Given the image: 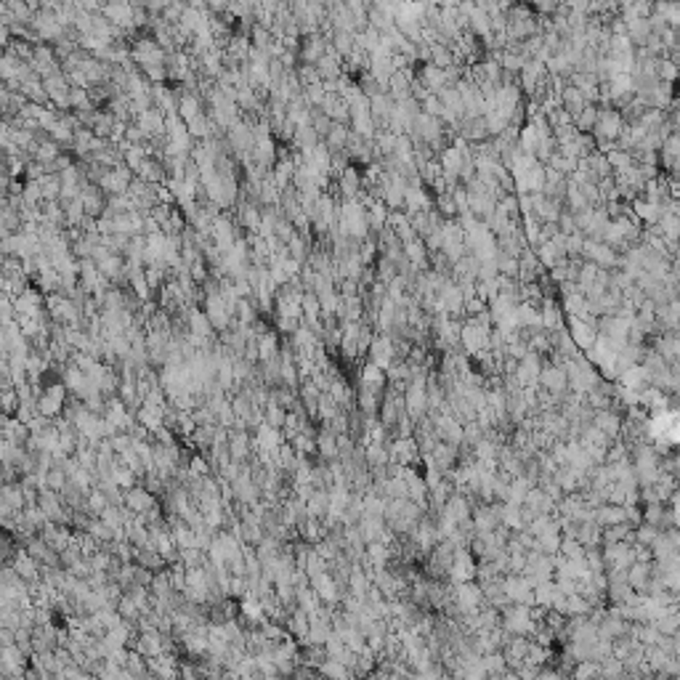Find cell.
Here are the masks:
<instances>
[{
    "instance_id": "cell-22",
    "label": "cell",
    "mask_w": 680,
    "mask_h": 680,
    "mask_svg": "<svg viewBox=\"0 0 680 680\" xmlns=\"http://www.w3.org/2000/svg\"><path fill=\"white\" fill-rule=\"evenodd\" d=\"M250 41H253V48H261V51H268V45L274 43V32L263 24L255 22L253 29H250Z\"/></svg>"
},
{
    "instance_id": "cell-27",
    "label": "cell",
    "mask_w": 680,
    "mask_h": 680,
    "mask_svg": "<svg viewBox=\"0 0 680 680\" xmlns=\"http://www.w3.org/2000/svg\"><path fill=\"white\" fill-rule=\"evenodd\" d=\"M125 141L133 144V147L136 144H147V136H144V131H141L136 122H131V125H128V133H125Z\"/></svg>"
},
{
    "instance_id": "cell-18",
    "label": "cell",
    "mask_w": 680,
    "mask_h": 680,
    "mask_svg": "<svg viewBox=\"0 0 680 680\" xmlns=\"http://www.w3.org/2000/svg\"><path fill=\"white\" fill-rule=\"evenodd\" d=\"M69 104H72V112H96V104L91 99V91L85 88H72L69 94Z\"/></svg>"
},
{
    "instance_id": "cell-23",
    "label": "cell",
    "mask_w": 680,
    "mask_h": 680,
    "mask_svg": "<svg viewBox=\"0 0 680 680\" xmlns=\"http://www.w3.org/2000/svg\"><path fill=\"white\" fill-rule=\"evenodd\" d=\"M295 75H298V80L303 82V88H306V85H314V82H324L319 75V69H317V64H301Z\"/></svg>"
},
{
    "instance_id": "cell-1",
    "label": "cell",
    "mask_w": 680,
    "mask_h": 680,
    "mask_svg": "<svg viewBox=\"0 0 680 680\" xmlns=\"http://www.w3.org/2000/svg\"><path fill=\"white\" fill-rule=\"evenodd\" d=\"M67 404L69 391L64 386V380H54V383L43 386V396L38 399V414L48 417V420H59V417H64Z\"/></svg>"
},
{
    "instance_id": "cell-4",
    "label": "cell",
    "mask_w": 680,
    "mask_h": 680,
    "mask_svg": "<svg viewBox=\"0 0 680 680\" xmlns=\"http://www.w3.org/2000/svg\"><path fill=\"white\" fill-rule=\"evenodd\" d=\"M393 356H396L393 338H388V335H375L372 346H370V364L380 367V370L386 372V370H391V364H393Z\"/></svg>"
},
{
    "instance_id": "cell-3",
    "label": "cell",
    "mask_w": 680,
    "mask_h": 680,
    "mask_svg": "<svg viewBox=\"0 0 680 680\" xmlns=\"http://www.w3.org/2000/svg\"><path fill=\"white\" fill-rule=\"evenodd\" d=\"M101 16L104 19H109L115 27H120L122 32H128V35H133V19H136V6L133 3H107V6H101Z\"/></svg>"
},
{
    "instance_id": "cell-17",
    "label": "cell",
    "mask_w": 680,
    "mask_h": 680,
    "mask_svg": "<svg viewBox=\"0 0 680 680\" xmlns=\"http://www.w3.org/2000/svg\"><path fill=\"white\" fill-rule=\"evenodd\" d=\"M284 420H287V410H284L282 404H277V401L268 399V404L263 407V423L271 428H277V431H282V428H284Z\"/></svg>"
},
{
    "instance_id": "cell-15",
    "label": "cell",
    "mask_w": 680,
    "mask_h": 680,
    "mask_svg": "<svg viewBox=\"0 0 680 680\" xmlns=\"http://www.w3.org/2000/svg\"><path fill=\"white\" fill-rule=\"evenodd\" d=\"M35 287H38L43 295L62 293V274H59L54 266L45 268V271H41V274L35 277Z\"/></svg>"
},
{
    "instance_id": "cell-26",
    "label": "cell",
    "mask_w": 680,
    "mask_h": 680,
    "mask_svg": "<svg viewBox=\"0 0 680 680\" xmlns=\"http://www.w3.org/2000/svg\"><path fill=\"white\" fill-rule=\"evenodd\" d=\"M563 380H566V375L560 372V370H545V372H542V383H545L547 388H553V391H560V388H563Z\"/></svg>"
},
{
    "instance_id": "cell-21",
    "label": "cell",
    "mask_w": 680,
    "mask_h": 680,
    "mask_svg": "<svg viewBox=\"0 0 680 680\" xmlns=\"http://www.w3.org/2000/svg\"><path fill=\"white\" fill-rule=\"evenodd\" d=\"M333 48L343 56V59H348V56L356 51V35H351V32H335Z\"/></svg>"
},
{
    "instance_id": "cell-8",
    "label": "cell",
    "mask_w": 680,
    "mask_h": 680,
    "mask_svg": "<svg viewBox=\"0 0 680 680\" xmlns=\"http://www.w3.org/2000/svg\"><path fill=\"white\" fill-rule=\"evenodd\" d=\"M80 200L88 218H101V215L107 213V194L99 187H94V184H88V187L82 189Z\"/></svg>"
},
{
    "instance_id": "cell-2",
    "label": "cell",
    "mask_w": 680,
    "mask_h": 680,
    "mask_svg": "<svg viewBox=\"0 0 680 680\" xmlns=\"http://www.w3.org/2000/svg\"><path fill=\"white\" fill-rule=\"evenodd\" d=\"M136 173L122 162V165H117V168H109L107 173H104V178L99 181V189L107 194V197H112V194H128V189H131V184H133Z\"/></svg>"
},
{
    "instance_id": "cell-6",
    "label": "cell",
    "mask_w": 680,
    "mask_h": 680,
    "mask_svg": "<svg viewBox=\"0 0 680 680\" xmlns=\"http://www.w3.org/2000/svg\"><path fill=\"white\" fill-rule=\"evenodd\" d=\"M154 505H157V502H154V494L149 492L144 484H138V486H133V489L125 492V507H128L133 516H147Z\"/></svg>"
},
{
    "instance_id": "cell-13",
    "label": "cell",
    "mask_w": 680,
    "mask_h": 680,
    "mask_svg": "<svg viewBox=\"0 0 680 680\" xmlns=\"http://www.w3.org/2000/svg\"><path fill=\"white\" fill-rule=\"evenodd\" d=\"M317 449H319V457L321 460H327V463H333V460H340V452H338V436H335L333 431H327V428H321L319 436H317Z\"/></svg>"
},
{
    "instance_id": "cell-5",
    "label": "cell",
    "mask_w": 680,
    "mask_h": 680,
    "mask_svg": "<svg viewBox=\"0 0 680 680\" xmlns=\"http://www.w3.org/2000/svg\"><path fill=\"white\" fill-rule=\"evenodd\" d=\"M234 213H237V224H240V229H245L247 234H258L261 218H263V208H261L258 202L242 200L240 205L234 208Z\"/></svg>"
},
{
    "instance_id": "cell-24",
    "label": "cell",
    "mask_w": 680,
    "mask_h": 680,
    "mask_svg": "<svg viewBox=\"0 0 680 680\" xmlns=\"http://www.w3.org/2000/svg\"><path fill=\"white\" fill-rule=\"evenodd\" d=\"M115 234H122V237H136V226L131 213H117L115 215Z\"/></svg>"
},
{
    "instance_id": "cell-14",
    "label": "cell",
    "mask_w": 680,
    "mask_h": 680,
    "mask_svg": "<svg viewBox=\"0 0 680 680\" xmlns=\"http://www.w3.org/2000/svg\"><path fill=\"white\" fill-rule=\"evenodd\" d=\"M359 380H361V388L380 393L383 386H386V372H383L380 367H375V364H364L359 372Z\"/></svg>"
},
{
    "instance_id": "cell-11",
    "label": "cell",
    "mask_w": 680,
    "mask_h": 680,
    "mask_svg": "<svg viewBox=\"0 0 680 680\" xmlns=\"http://www.w3.org/2000/svg\"><path fill=\"white\" fill-rule=\"evenodd\" d=\"M19 94L24 96L27 101H32V104L51 107V99H48V91H45V82H43V78H38V75H32V78H27V80L22 82Z\"/></svg>"
},
{
    "instance_id": "cell-12",
    "label": "cell",
    "mask_w": 680,
    "mask_h": 680,
    "mask_svg": "<svg viewBox=\"0 0 680 680\" xmlns=\"http://www.w3.org/2000/svg\"><path fill=\"white\" fill-rule=\"evenodd\" d=\"M348 138H351V125H343V122H333L330 133L324 136V147L330 149L333 154H338V152H346Z\"/></svg>"
},
{
    "instance_id": "cell-7",
    "label": "cell",
    "mask_w": 680,
    "mask_h": 680,
    "mask_svg": "<svg viewBox=\"0 0 680 680\" xmlns=\"http://www.w3.org/2000/svg\"><path fill=\"white\" fill-rule=\"evenodd\" d=\"M327 48H330V43L324 41V35L321 32H317V35H311V38H303L301 41V64H317L321 56L327 54Z\"/></svg>"
},
{
    "instance_id": "cell-10",
    "label": "cell",
    "mask_w": 680,
    "mask_h": 680,
    "mask_svg": "<svg viewBox=\"0 0 680 680\" xmlns=\"http://www.w3.org/2000/svg\"><path fill=\"white\" fill-rule=\"evenodd\" d=\"M319 109L333 122H343V125H348V122H351V109H348V101L340 94H327V99H324V104H321Z\"/></svg>"
},
{
    "instance_id": "cell-25",
    "label": "cell",
    "mask_w": 680,
    "mask_h": 680,
    "mask_svg": "<svg viewBox=\"0 0 680 680\" xmlns=\"http://www.w3.org/2000/svg\"><path fill=\"white\" fill-rule=\"evenodd\" d=\"M311 125H314V131L321 136V141H324V136L330 133V128H333V120L321 112V109H314V120H311Z\"/></svg>"
},
{
    "instance_id": "cell-20",
    "label": "cell",
    "mask_w": 680,
    "mask_h": 680,
    "mask_svg": "<svg viewBox=\"0 0 680 680\" xmlns=\"http://www.w3.org/2000/svg\"><path fill=\"white\" fill-rule=\"evenodd\" d=\"M69 486V473L62 465H56L54 470L45 473V489H54V492H64Z\"/></svg>"
},
{
    "instance_id": "cell-9",
    "label": "cell",
    "mask_w": 680,
    "mask_h": 680,
    "mask_svg": "<svg viewBox=\"0 0 680 680\" xmlns=\"http://www.w3.org/2000/svg\"><path fill=\"white\" fill-rule=\"evenodd\" d=\"M205 115V99L200 94H184L178 91V117L187 122H191L194 117Z\"/></svg>"
},
{
    "instance_id": "cell-16",
    "label": "cell",
    "mask_w": 680,
    "mask_h": 680,
    "mask_svg": "<svg viewBox=\"0 0 680 680\" xmlns=\"http://www.w3.org/2000/svg\"><path fill=\"white\" fill-rule=\"evenodd\" d=\"M301 308H303V321H306V324L321 319V303H319V295H317V293H311V290H308V293H303Z\"/></svg>"
},
{
    "instance_id": "cell-19",
    "label": "cell",
    "mask_w": 680,
    "mask_h": 680,
    "mask_svg": "<svg viewBox=\"0 0 680 680\" xmlns=\"http://www.w3.org/2000/svg\"><path fill=\"white\" fill-rule=\"evenodd\" d=\"M41 187H43V200L45 202L62 200V175L59 173H48L41 181Z\"/></svg>"
}]
</instances>
